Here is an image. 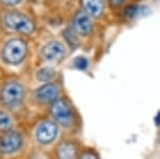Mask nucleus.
<instances>
[{
    "label": "nucleus",
    "instance_id": "obj_13",
    "mask_svg": "<svg viewBox=\"0 0 160 159\" xmlns=\"http://www.w3.org/2000/svg\"><path fill=\"white\" fill-rule=\"evenodd\" d=\"M12 119L4 112H0V130H8L12 127Z\"/></svg>",
    "mask_w": 160,
    "mask_h": 159
},
{
    "label": "nucleus",
    "instance_id": "obj_2",
    "mask_svg": "<svg viewBox=\"0 0 160 159\" xmlns=\"http://www.w3.org/2000/svg\"><path fill=\"white\" fill-rule=\"evenodd\" d=\"M28 52V46L25 42L20 39H13L5 44L2 56L5 62L10 64H19L25 58Z\"/></svg>",
    "mask_w": 160,
    "mask_h": 159
},
{
    "label": "nucleus",
    "instance_id": "obj_15",
    "mask_svg": "<svg viewBox=\"0 0 160 159\" xmlns=\"http://www.w3.org/2000/svg\"><path fill=\"white\" fill-rule=\"evenodd\" d=\"M74 64H75V67L81 70H85L86 68L88 67V61H87V59L84 58V57H78V58L74 60Z\"/></svg>",
    "mask_w": 160,
    "mask_h": 159
},
{
    "label": "nucleus",
    "instance_id": "obj_11",
    "mask_svg": "<svg viewBox=\"0 0 160 159\" xmlns=\"http://www.w3.org/2000/svg\"><path fill=\"white\" fill-rule=\"evenodd\" d=\"M77 155L75 147L72 143L64 142L61 143L58 149V157L59 159H74Z\"/></svg>",
    "mask_w": 160,
    "mask_h": 159
},
{
    "label": "nucleus",
    "instance_id": "obj_17",
    "mask_svg": "<svg viewBox=\"0 0 160 159\" xmlns=\"http://www.w3.org/2000/svg\"><path fill=\"white\" fill-rule=\"evenodd\" d=\"M111 5H113V7H119L120 4H122L123 2H125V0H109Z\"/></svg>",
    "mask_w": 160,
    "mask_h": 159
},
{
    "label": "nucleus",
    "instance_id": "obj_6",
    "mask_svg": "<svg viewBox=\"0 0 160 159\" xmlns=\"http://www.w3.org/2000/svg\"><path fill=\"white\" fill-rule=\"evenodd\" d=\"M58 134V127L52 122H43L39 125V127L36 132L37 139L41 143H49L56 138Z\"/></svg>",
    "mask_w": 160,
    "mask_h": 159
},
{
    "label": "nucleus",
    "instance_id": "obj_10",
    "mask_svg": "<svg viewBox=\"0 0 160 159\" xmlns=\"http://www.w3.org/2000/svg\"><path fill=\"white\" fill-rule=\"evenodd\" d=\"M58 88L53 84H45L36 91V97L42 103H51L58 97Z\"/></svg>",
    "mask_w": 160,
    "mask_h": 159
},
{
    "label": "nucleus",
    "instance_id": "obj_4",
    "mask_svg": "<svg viewBox=\"0 0 160 159\" xmlns=\"http://www.w3.org/2000/svg\"><path fill=\"white\" fill-rule=\"evenodd\" d=\"M22 145V137L18 132L8 131L0 139V151L5 154L16 152Z\"/></svg>",
    "mask_w": 160,
    "mask_h": 159
},
{
    "label": "nucleus",
    "instance_id": "obj_9",
    "mask_svg": "<svg viewBox=\"0 0 160 159\" xmlns=\"http://www.w3.org/2000/svg\"><path fill=\"white\" fill-rule=\"evenodd\" d=\"M84 13L88 16L98 18L105 11V0H81Z\"/></svg>",
    "mask_w": 160,
    "mask_h": 159
},
{
    "label": "nucleus",
    "instance_id": "obj_16",
    "mask_svg": "<svg viewBox=\"0 0 160 159\" xmlns=\"http://www.w3.org/2000/svg\"><path fill=\"white\" fill-rule=\"evenodd\" d=\"M21 0H0L1 3H3L4 5H15L18 4Z\"/></svg>",
    "mask_w": 160,
    "mask_h": 159
},
{
    "label": "nucleus",
    "instance_id": "obj_18",
    "mask_svg": "<svg viewBox=\"0 0 160 159\" xmlns=\"http://www.w3.org/2000/svg\"><path fill=\"white\" fill-rule=\"evenodd\" d=\"M81 159H96L95 156H93L92 154H83Z\"/></svg>",
    "mask_w": 160,
    "mask_h": 159
},
{
    "label": "nucleus",
    "instance_id": "obj_14",
    "mask_svg": "<svg viewBox=\"0 0 160 159\" xmlns=\"http://www.w3.org/2000/svg\"><path fill=\"white\" fill-rule=\"evenodd\" d=\"M140 7L138 5H131V7H127V10L125 11V16L128 20H132L134 18H136L139 14Z\"/></svg>",
    "mask_w": 160,
    "mask_h": 159
},
{
    "label": "nucleus",
    "instance_id": "obj_5",
    "mask_svg": "<svg viewBox=\"0 0 160 159\" xmlns=\"http://www.w3.org/2000/svg\"><path fill=\"white\" fill-rule=\"evenodd\" d=\"M51 114L55 117L57 122L63 126H68L71 122L72 119V113L67 103L62 100L56 101L55 103L51 105L50 108Z\"/></svg>",
    "mask_w": 160,
    "mask_h": 159
},
{
    "label": "nucleus",
    "instance_id": "obj_3",
    "mask_svg": "<svg viewBox=\"0 0 160 159\" xmlns=\"http://www.w3.org/2000/svg\"><path fill=\"white\" fill-rule=\"evenodd\" d=\"M24 89L17 82H10L5 84L1 91V100L8 107L19 105L23 100Z\"/></svg>",
    "mask_w": 160,
    "mask_h": 159
},
{
    "label": "nucleus",
    "instance_id": "obj_1",
    "mask_svg": "<svg viewBox=\"0 0 160 159\" xmlns=\"http://www.w3.org/2000/svg\"><path fill=\"white\" fill-rule=\"evenodd\" d=\"M3 24L11 31L25 35L32 34L35 31V23L19 12H7L3 16Z\"/></svg>",
    "mask_w": 160,
    "mask_h": 159
},
{
    "label": "nucleus",
    "instance_id": "obj_7",
    "mask_svg": "<svg viewBox=\"0 0 160 159\" xmlns=\"http://www.w3.org/2000/svg\"><path fill=\"white\" fill-rule=\"evenodd\" d=\"M65 49L60 42L52 41L47 43L42 49V56L46 61L56 62L64 57Z\"/></svg>",
    "mask_w": 160,
    "mask_h": 159
},
{
    "label": "nucleus",
    "instance_id": "obj_12",
    "mask_svg": "<svg viewBox=\"0 0 160 159\" xmlns=\"http://www.w3.org/2000/svg\"><path fill=\"white\" fill-rule=\"evenodd\" d=\"M55 77V70L51 67H45L42 68L41 70H39V72L37 73V77L39 81H42V82H46V81L51 80Z\"/></svg>",
    "mask_w": 160,
    "mask_h": 159
},
{
    "label": "nucleus",
    "instance_id": "obj_19",
    "mask_svg": "<svg viewBox=\"0 0 160 159\" xmlns=\"http://www.w3.org/2000/svg\"><path fill=\"white\" fill-rule=\"evenodd\" d=\"M156 124L157 125L159 124V114H157V116H156Z\"/></svg>",
    "mask_w": 160,
    "mask_h": 159
},
{
    "label": "nucleus",
    "instance_id": "obj_8",
    "mask_svg": "<svg viewBox=\"0 0 160 159\" xmlns=\"http://www.w3.org/2000/svg\"><path fill=\"white\" fill-rule=\"evenodd\" d=\"M74 29L81 35H88L92 31V23L89 16L84 12H78L73 19Z\"/></svg>",
    "mask_w": 160,
    "mask_h": 159
}]
</instances>
